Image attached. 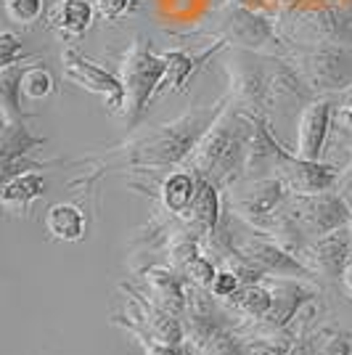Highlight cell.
Returning <instances> with one entry per match:
<instances>
[{"mask_svg": "<svg viewBox=\"0 0 352 355\" xmlns=\"http://www.w3.org/2000/svg\"><path fill=\"white\" fill-rule=\"evenodd\" d=\"M45 193V180L37 173H19L11 180H6L0 202L8 212H24L35 199H40Z\"/></svg>", "mask_w": 352, "mask_h": 355, "instance_id": "obj_17", "label": "cell"}, {"mask_svg": "<svg viewBox=\"0 0 352 355\" xmlns=\"http://www.w3.org/2000/svg\"><path fill=\"white\" fill-rule=\"evenodd\" d=\"M249 117H241L234 112H222L218 122L202 135V141L191 151L188 162L193 164L196 175L206 178L212 183H231L236 170H241L249 159Z\"/></svg>", "mask_w": 352, "mask_h": 355, "instance_id": "obj_1", "label": "cell"}, {"mask_svg": "<svg viewBox=\"0 0 352 355\" xmlns=\"http://www.w3.org/2000/svg\"><path fill=\"white\" fill-rule=\"evenodd\" d=\"M241 286H244V282L238 279V273L231 270V268H222V270H218L215 282L209 286V295L215 297V300H231Z\"/></svg>", "mask_w": 352, "mask_h": 355, "instance_id": "obj_26", "label": "cell"}, {"mask_svg": "<svg viewBox=\"0 0 352 355\" xmlns=\"http://www.w3.org/2000/svg\"><path fill=\"white\" fill-rule=\"evenodd\" d=\"M122 289L130 295V302L135 305V321H127L125 329L143 331L159 345H173V347L186 345V326L180 324L177 315L161 311L159 305H154L151 300H146L141 292H135L132 286H122Z\"/></svg>", "mask_w": 352, "mask_h": 355, "instance_id": "obj_9", "label": "cell"}, {"mask_svg": "<svg viewBox=\"0 0 352 355\" xmlns=\"http://www.w3.org/2000/svg\"><path fill=\"white\" fill-rule=\"evenodd\" d=\"M289 355H310V340H305V337H297V342L292 345Z\"/></svg>", "mask_w": 352, "mask_h": 355, "instance_id": "obj_31", "label": "cell"}, {"mask_svg": "<svg viewBox=\"0 0 352 355\" xmlns=\"http://www.w3.org/2000/svg\"><path fill=\"white\" fill-rule=\"evenodd\" d=\"M220 212H222V202H220V191H218V183H212V180L199 175V186H196V193H193L191 207L183 212L180 223L191 234L204 239L220 225Z\"/></svg>", "mask_w": 352, "mask_h": 355, "instance_id": "obj_13", "label": "cell"}, {"mask_svg": "<svg viewBox=\"0 0 352 355\" xmlns=\"http://www.w3.org/2000/svg\"><path fill=\"white\" fill-rule=\"evenodd\" d=\"M321 355H352V337L344 331H323Z\"/></svg>", "mask_w": 352, "mask_h": 355, "instance_id": "obj_28", "label": "cell"}, {"mask_svg": "<svg viewBox=\"0 0 352 355\" xmlns=\"http://www.w3.org/2000/svg\"><path fill=\"white\" fill-rule=\"evenodd\" d=\"M294 193L279 178H260L234 199V212L260 234H270L281 215L289 209Z\"/></svg>", "mask_w": 352, "mask_h": 355, "instance_id": "obj_5", "label": "cell"}, {"mask_svg": "<svg viewBox=\"0 0 352 355\" xmlns=\"http://www.w3.org/2000/svg\"><path fill=\"white\" fill-rule=\"evenodd\" d=\"M90 3H93L96 14L101 16V19H109V21L125 16L132 6V0H90Z\"/></svg>", "mask_w": 352, "mask_h": 355, "instance_id": "obj_30", "label": "cell"}, {"mask_svg": "<svg viewBox=\"0 0 352 355\" xmlns=\"http://www.w3.org/2000/svg\"><path fill=\"white\" fill-rule=\"evenodd\" d=\"M294 340H297V337H289V340L257 337L254 342H247V345H244V353L241 355H289Z\"/></svg>", "mask_w": 352, "mask_h": 355, "instance_id": "obj_25", "label": "cell"}, {"mask_svg": "<svg viewBox=\"0 0 352 355\" xmlns=\"http://www.w3.org/2000/svg\"><path fill=\"white\" fill-rule=\"evenodd\" d=\"M199 186V178H193L191 173H170L161 183V207L167 209L173 218H183V212L191 207L193 193Z\"/></svg>", "mask_w": 352, "mask_h": 355, "instance_id": "obj_18", "label": "cell"}, {"mask_svg": "<svg viewBox=\"0 0 352 355\" xmlns=\"http://www.w3.org/2000/svg\"><path fill=\"white\" fill-rule=\"evenodd\" d=\"M61 67H64V77L72 80L74 85L96 93L98 98L106 101V109L112 114H117L119 109H125V85L122 80L114 77L112 72H106L101 67H96L90 59L80 56L74 48H67L61 53Z\"/></svg>", "mask_w": 352, "mask_h": 355, "instance_id": "obj_7", "label": "cell"}, {"mask_svg": "<svg viewBox=\"0 0 352 355\" xmlns=\"http://www.w3.org/2000/svg\"><path fill=\"white\" fill-rule=\"evenodd\" d=\"M56 88L53 83V74L48 72L45 67H30L24 69L21 77H19V93L30 101H45Z\"/></svg>", "mask_w": 352, "mask_h": 355, "instance_id": "obj_22", "label": "cell"}, {"mask_svg": "<svg viewBox=\"0 0 352 355\" xmlns=\"http://www.w3.org/2000/svg\"><path fill=\"white\" fill-rule=\"evenodd\" d=\"M143 279H146L148 295H151V302L159 305L161 311H167L170 315H183L186 313V305H188V292L180 282L173 268L167 266H151L143 270Z\"/></svg>", "mask_w": 352, "mask_h": 355, "instance_id": "obj_14", "label": "cell"}, {"mask_svg": "<svg viewBox=\"0 0 352 355\" xmlns=\"http://www.w3.org/2000/svg\"><path fill=\"white\" fill-rule=\"evenodd\" d=\"M161 77H164V59L157 56L146 40H135L130 51L122 59V72L119 80L125 85V114L135 119L148 98L161 88Z\"/></svg>", "mask_w": 352, "mask_h": 355, "instance_id": "obj_4", "label": "cell"}, {"mask_svg": "<svg viewBox=\"0 0 352 355\" xmlns=\"http://www.w3.org/2000/svg\"><path fill=\"white\" fill-rule=\"evenodd\" d=\"M206 289L193 286L188 292V305H186V342H191V350L196 355H241L244 345L231 331V326L222 321L215 302L209 300Z\"/></svg>", "mask_w": 352, "mask_h": 355, "instance_id": "obj_3", "label": "cell"}, {"mask_svg": "<svg viewBox=\"0 0 352 355\" xmlns=\"http://www.w3.org/2000/svg\"><path fill=\"white\" fill-rule=\"evenodd\" d=\"M347 202H352V173H350V178H347V196H344Z\"/></svg>", "mask_w": 352, "mask_h": 355, "instance_id": "obj_34", "label": "cell"}, {"mask_svg": "<svg viewBox=\"0 0 352 355\" xmlns=\"http://www.w3.org/2000/svg\"><path fill=\"white\" fill-rule=\"evenodd\" d=\"M270 292H273V308L260 324L267 326L273 334L289 329L302 315V308L315 297L302 284H297V279H276L270 284Z\"/></svg>", "mask_w": 352, "mask_h": 355, "instance_id": "obj_11", "label": "cell"}, {"mask_svg": "<svg viewBox=\"0 0 352 355\" xmlns=\"http://www.w3.org/2000/svg\"><path fill=\"white\" fill-rule=\"evenodd\" d=\"M222 112H225V106L222 101H218L212 106H199L167 125H159L143 141L132 144L130 162L146 164V167H173V164L186 162L196 144L202 141V135L218 122Z\"/></svg>", "mask_w": 352, "mask_h": 355, "instance_id": "obj_2", "label": "cell"}, {"mask_svg": "<svg viewBox=\"0 0 352 355\" xmlns=\"http://www.w3.org/2000/svg\"><path fill=\"white\" fill-rule=\"evenodd\" d=\"M183 276H186V282L191 284V286H199V289H206V292H209V286H212L215 276H218L215 260L206 257L204 252H202V254H196L191 263L183 268Z\"/></svg>", "mask_w": 352, "mask_h": 355, "instance_id": "obj_24", "label": "cell"}, {"mask_svg": "<svg viewBox=\"0 0 352 355\" xmlns=\"http://www.w3.org/2000/svg\"><path fill=\"white\" fill-rule=\"evenodd\" d=\"M231 305L252 321H265V315L273 308V292L270 286H263V284H244L231 297Z\"/></svg>", "mask_w": 352, "mask_h": 355, "instance_id": "obj_19", "label": "cell"}, {"mask_svg": "<svg viewBox=\"0 0 352 355\" xmlns=\"http://www.w3.org/2000/svg\"><path fill=\"white\" fill-rule=\"evenodd\" d=\"M96 8L90 0H56V6L48 14V24L61 35H72L80 37L90 30Z\"/></svg>", "mask_w": 352, "mask_h": 355, "instance_id": "obj_16", "label": "cell"}, {"mask_svg": "<svg viewBox=\"0 0 352 355\" xmlns=\"http://www.w3.org/2000/svg\"><path fill=\"white\" fill-rule=\"evenodd\" d=\"M130 331L138 337V345L143 347V355H193V350H188L186 345H177V347H173V345H159V342H154L143 331H135V329H130Z\"/></svg>", "mask_w": 352, "mask_h": 355, "instance_id": "obj_27", "label": "cell"}, {"mask_svg": "<svg viewBox=\"0 0 352 355\" xmlns=\"http://www.w3.org/2000/svg\"><path fill=\"white\" fill-rule=\"evenodd\" d=\"M241 254L249 260L252 266L260 268L265 276H270V279H310L313 276L297 254L283 250L279 241L270 239L267 234L244 241L241 244Z\"/></svg>", "mask_w": 352, "mask_h": 355, "instance_id": "obj_10", "label": "cell"}, {"mask_svg": "<svg viewBox=\"0 0 352 355\" xmlns=\"http://www.w3.org/2000/svg\"><path fill=\"white\" fill-rule=\"evenodd\" d=\"M167 252H170V263L183 270L196 254H202V239L196 236V234H191L183 225L180 231L170 234V239H167Z\"/></svg>", "mask_w": 352, "mask_h": 355, "instance_id": "obj_21", "label": "cell"}, {"mask_svg": "<svg viewBox=\"0 0 352 355\" xmlns=\"http://www.w3.org/2000/svg\"><path fill=\"white\" fill-rule=\"evenodd\" d=\"M339 119H342V122L352 130V96L347 98V104L339 109Z\"/></svg>", "mask_w": 352, "mask_h": 355, "instance_id": "obj_32", "label": "cell"}, {"mask_svg": "<svg viewBox=\"0 0 352 355\" xmlns=\"http://www.w3.org/2000/svg\"><path fill=\"white\" fill-rule=\"evenodd\" d=\"M331 130V104L328 101H313L302 109L299 125H297V151L302 159H321L326 138Z\"/></svg>", "mask_w": 352, "mask_h": 355, "instance_id": "obj_12", "label": "cell"}, {"mask_svg": "<svg viewBox=\"0 0 352 355\" xmlns=\"http://www.w3.org/2000/svg\"><path fill=\"white\" fill-rule=\"evenodd\" d=\"M342 284H344V292L352 297V260L347 263V268H344V273H342Z\"/></svg>", "mask_w": 352, "mask_h": 355, "instance_id": "obj_33", "label": "cell"}, {"mask_svg": "<svg viewBox=\"0 0 352 355\" xmlns=\"http://www.w3.org/2000/svg\"><path fill=\"white\" fill-rule=\"evenodd\" d=\"M45 231L51 239L64 241V244H77L85 239L88 231V218L77 205H67V202H56L45 212Z\"/></svg>", "mask_w": 352, "mask_h": 355, "instance_id": "obj_15", "label": "cell"}, {"mask_svg": "<svg viewBox=\"0 0 352 355\" xmlns=\"http://www.w3.org/2000/svg\"><path fill=\"white\" fill-rule=\"evenodd\" d=\"M299 260L305 263L313 276L323 279H342L344 268L352 260V228L344 225L339 231H331L326 236H318L308 241Z\"/></svg>", "mask_w": 352, "mask_h": 355, "instance_id": "obj_8", "label": "cell"}, {"mask_svg": "<svg viewBox=\"0 0 352 355\" xmlns=\"http://www.w3.org/2000/svg\"><path fill=\"white\" fill-rule=\"evenodd\" d=\"M16 56H21V43H19V37H16L14 32H3V35H0V64H3V69L14 67Z\"/></svg>", "mask_w": 352, "mask_h": 355, "instance_id": "obj_29", "label": "cell"}, {"mask_svg": "<svg viewBox=\"0 0 352 355\" xmlns=\"http://www.w3.org/2000/svg\"><path fill=\"white\" fill-rule=\"evenodd\" d=\"M289 209H292V218L302 228L305 236H326V234L339 231V228L352 223L347 199L334 191L305 193V196L294 193Z\"/></svg>", "mask_w": 352, "mask_h": 355, "instance_id": "obj_6", "label": "cell"}, {"mask_svg": "<svg viewBox=\"0 0 352 355\" xmlns=\"http://www.w3.org/2000/svg\"><path fill=\"white\" fill-rule=\"evenodd\" d=\"M3 8H6V16L14 24L30 27V24H35L43 16L45 0H3Z\"/></svg>", "mask_w": 352, "mask_h": 355, "instance_id": "obj_23", "label": "cell"}, {"mask_svg": "<svg viewBox=\"0 0 352 355\" xmlns=\"http://www.w3.org/2000/svg\"><path fill=\"white\" fill-rule=\"evenodd\" d=\"M161 59H164V77H161V88H170V90H180L186 83H188V77L196 72V67L206 59V56H191V53H186V51H167V53H161Z\"/></svg>", "mask_w": 352, "mask_h": 355, "instance_id": "obj_20", "label": "cell"}]
</instances>
